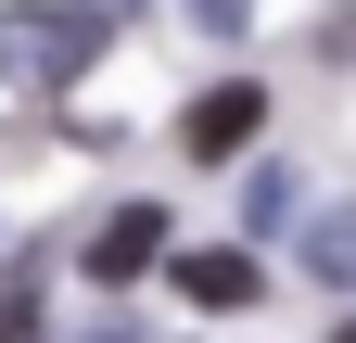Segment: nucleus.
Instances as JSON below:
<instances>
[{
	"label": "nucleus",
	"instance_id": "obj_2",
	"mask_svg": "<svg viewBox=\"0 0 356 343\" xmlns=\"http://www.w3.org/2000/svg\"><path fill=\"white\" fill-rule=\"evenodd\" d=\"M254 127H267V90H254V76H216V90H204L191 115H178V140H191V153L216 165V153H242Z\"/></svg>",
	"mask_w": 356,
	"mask_h": 343
},
{
	"label": "nucleus",
	"instance_id": "obj_1",
	"mask_svg": "<svg viewBox=\"0 0 356 343\" xmlns=\"http://www.w3.org/2000/svg\"><path fill=\"white\" fill-rule=\"evenodd\" d=\"M102 51V0H0V90H64Z\"/></svg>",
	"mask_w": 356,
	"mask_h": 343
},
{
	"label": "nucleus",
	"instance_id": "obj_6",
	"mask_svg": "<svg viewBox=\"0 0 356 343\" xmlns=\"http://www.w3.org/2000/svg\"><path fill=\"white\" fill-rule=\"evenodd\" d=\"M0 343H38V254L0 280Z\"/></svg>",
	"mask_w": 356,
	"mask_h": 343
},
{
	"label": "nucleus",
	"instance_id": "obj_5",
	"mask_svg": "<svg viewBox=\"0 0 356 343\" xmlns=\"http://www.w3.org/2000/svg\"><path fill=\"white\" fill-rule=\"evenodd\" d=\"M305 267H318L331 292H356V203H331V217H305Z\"/></svg>",
	"mask_w": 356,
	"mask_h": 343
},
{
	"label": "nucleus",
	"instance_id": "obj_8",
	"mask_svg": "<svg viewBox=\"0 0 356 343\" xmlns=\"http://www.w3.org/2000/svg\"><path fill=\"white\" fill-rule=\"evenodd\" d=\"M331 343H356V318H343V331H331Z\"/></svg>",
	"mask_w": 356,
	"mask_h": 343
},
{
	"label": "nucleus",
	"instance_id": "obj_4",
	"mask_svg": "<svg viewBox=\"0 0 356 343\" xmlns=\"http://www.w3.org/2000/svg\"><path fill=\"white\" fill-rule=\"evenodd\" d=\"M178 292H191V306H254V254H229V242H191V254H178Z\"/></svg>",
	"mask_w": 356,
	"mask_h": 343
},
{
	"label": "nucleus",
	"instance_id": "obj_7",
	"mask_svg": "<svg viewBox=\"0 0 356 343\" xmlns=\"http://www.w3.org/2000/svg\"><path fill=\"white\" fill-rule=\"evenodd\" d=\"M191 13H204L216 38H242V26H254V0H191Z\"/></svg>",
	"mask_w": 356,
	"mask_h": 343
},
{
	"label": "nucleus",
	"instance_id": "obj_3",
	"mask_svg": "<svg viewBox=\"0 0 356 343\" xmlns=\"http://www.w3.org/2000/svg\"><path fill=\"white\" fill-rule=\"evenodd\" d=\"M153 254H165V217H153V203H115V217L89 229V280H140Z\"/></svg>",
	"mask_w": 356,
	"mask_h": 343
}]
</instances>
